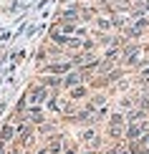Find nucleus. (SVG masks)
Segmentation results:
<instances>
[{
  "label": "nucleus",
  "instance_id": "obj_1",
  "mask_svg": "<svg viewBox=\"0 0 149 154\" xmlns=\"http://www.w3.org/2000/svg\"><path fill=\"white\" fill-rule=\"evenodd\" d=\"M46 99H48V94H46V88H43V86H36V88H30V91L25 94V101H28V109H36L38 104H43Z\"/></svg>",
  "mask_w": 149,
  "mask_h": 154
},
{
  "label": "nucleus",
  "instance_id": "obj_4",
  "mask_svg": "<svg viewBox=\"0 0 149 154\" xmlns=\"http://www.w3.org/2000/svg\"><path fill=\"white\" fill-rule=\"evenodd\" d=\"M81 81V76H76V73H71V76H66V79H63L61 83H63V86H76V83H79Z\"/></svg>",
  "mask_w": 149,
  "mask_h": 154
},
{
  "label": "nucleus",
  "instance_id": "obj_2",
  "mask_svg": "<svg viewBox=\"0 0 149 154\" xmlns=\"http://www.w3.org/2000/svg\"><path fill=\"white\" fill-rule=\"evenodd\" d=\"M46 152H48V154H61V152H63V139H61V137H53Z\"/></svg>",
  "mask_w": 149,
  "mask_h": 154
},
{
  "label": "nucleus",
  "instance_id": "obj_5",
  "mask_svg": "<svg viewBox=\"0 0 149 154\" xmlns=\"http://www.w3.org/2000/svg\"><path fill=\"white\" fill-rule=\"evenodd\" d=\"M86 91H83V88H73V91H71V96H73V99H79V96H83Z\"/></svg>",
  "mask_w": 149,
  "mask_h": 154
},
{
  "label": "nucleus",
  "instance_id": "obj_3",
  "mask_svg": "<svg viewBox=\"0 0 149 154\" xmlns=\"http://www.w3.org/2000/svg\"><path fill=\"white\" fill-rule=\"evenodd\" d=\"M71 68V63H53V66H48V71L51 73H66Z\"/></svg>",
  "mask_w": 149,
  "mask_h": 154
}]
</instances>
